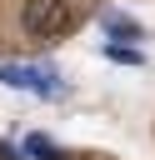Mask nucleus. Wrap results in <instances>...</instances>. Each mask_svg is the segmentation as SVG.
<instances>
[{"label": "nucleus", "instance_id": "nucleus-1", "mask_svg": "<svg viewBox=\"0 0 155 160\" xmlns=\"http://www.w3.org/2000/svg\"><path fill=\"white\" fill-rule=\"evenodd\" d=\"M75 5L70 0H25V10H20V30H25V40H60V35H70L75 30Z\"/></svg>", "mask_w": 155, "mask_h": 160}, {"label": "nucleus", "instance_id": "nucleus-2", "mask_svg": "<svg viewBox=\"0 0 155 160\" xmlns=\"http://www.w3.org/2000/svg\"><path fill=\"white\" fill-rule=\"evenodd\" d=\"M0 80L10 90H35V95H60L55 70H30V65H0Z\"/></svg>", "mask_w": 155, "mask_h": 160}, {"label": "nucleus", "instance_id": "nucleus-3", "mask_svg": "<svg viewBox=\"0 0 155 160\" xmlns=\"http://www.w3.org/2000/svg\"><path fill=\"white\" fill-rule=\"evenodd\" d=\"M105 30H110L115 40H140V35H145V30H140L130 15H120V10H110V15H105Z\"/></svg>", "mask_w": 155, "mask_h": 160}, {"label": "nucleus", "instance_id": "nucleus-4", "mask_svg": "<svg viewBox=\"0 0 155 160\" xmlns=\"http://www.w3.org/2000/svg\"><path fill=\"white\" fill-rule=\"evenodd\" d=\"M25 150H30L35 160H80V155H70V150H60V145H50L45 135H30V140H25Z\"/></svg>", "mask_w": 155, "mask_h": 160}, {"label": "nucleus", "instance_id": "nucleus-5", "mask_svg": "<svg viewBox=\"0 0 155 160\" xmlns=\"http://www.w3.org/2000/svg\"><path fill=\"white\" fill-rule=\"evenodd\" d=\"M0 160H20V150L15 145H0Z\"/></svg>", "mask_w": 155, "mask_h": 160}]
</instances>
